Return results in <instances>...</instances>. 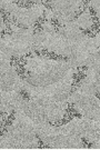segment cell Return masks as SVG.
Instances as JSON below:
<instances>
[{
  "label": "cell",
  "mask_w": 100,
  "mask_h": 150,
  "mask_svg": "<svg viewBox=\"0 0 100 150\" xmlns=\"http://www.w3.org/2000/svg\"><path fill=\"white\" fill-rule=\"evenodd\" d=\"M88 70V67L87 66H82V67H78L77 68V71H76V74H74L72 76V85H71V89H70V93L71 92H74V91L77 90V88H79L80 85H81V82L84 80V78H86V71Z\"/></svg>",
  "instance_id": "cell-1"
},
{
  "label": "cell",
  "mask_w": 100,
  "mask_h": 150,
  "mask_svg": "<svg viewBox=\"0 0 100 150\" xmlns=\"http://www.w3.org/2000/svg\"><path fill=\"white\" fill-rule=\"evenodd\" d=\"M33 54L39 56V57H47V58H49V59H53V60H65V61H69L68 57L56 54V52H53V51H48V50H46V49H41V50L35 49Z\"/></svg>",
  "instance_id": "cell-2"
},
{
  "label": "cell",
  "mask_w": 100,
  "mask_h": 150,
  "mask_svg": "<svg viewBox=\"0 0 100 150\" xmlns=\"http://www.w3.org/2000/svg\"><path fill=\"white\" fill-rule=\"evenodd\" d=\"M15 117H16V111H15V110L11 111L10 115L8 113V117H7V119H6L5 123H4V126H2V128L0 129V136H4L5 134L8 132V128H9V126H11V123L13 122Z\"/></svg>",
  "instance_id": "cell-3"
},
{
  "label": "cell",
  "mask_w": 100,
  "mask_h": 150,
  "mask_svg": "<svg viewBox=\"0 0 100 150\" xmlns=\"http://www.w3.org/2000/svg\"><path fill=\"white\" fill-rule=\"evenodd\" d=\"M81 118L82 116H81V113L77 112V111H74L72 113H70L67 118L65 119V120H59V121H55V122H52V121H49V123L51 125V126H56V127H59V126H62V125H66V123H68L70 120H72L74 118Z\"/></svg>",
  "instance_id": "cell-4"
},
{
  "label": "cell",
  "mask_w": 100,
  "mask_h": 150,
  "mask_svg": "<svg viewBox=\"0 0 100 150\" xmlns=\"http://www.w3.org/2000/svg\"><path fill=\"white\" fill-rule=\"evenodd\" d=\"M45 21H47V16H46V11L42 13L41 17H39V19H38L36 23H35V26H33V33L36 35L38 32H41L42 31V25L45 23Z\"/></svg>",
  "instance_id": "cell-5"
},
{
  "label": "cell",
  "mask_w": 100,
  "mask_h": 150,
  "mask_svg": "<svg viewBox=\"0 0 100 150\" xmlns=\"http://www.w3.org/2000/svg\"><path fill=\"white\" fill-rule=\"evenodd\" d=\"M88 7H89V1H88V0H86V1H82V2H81V5H80L79 10L76 12V15L74 16V18H72V19L74 20V19H77V18H78L80 15H82L84 11L87 10V8H88Z\"/></svg>",
  "instance_id": "cell-6"
},
{
  "label": "cell",
  "mask_w": 100,
  "mask_h": 150,
  "mask_svg": "<svg viewBox=\"0 0 100 150\" xmlns=\"http://www.w3.org/2000/svg\"><path fill=\"white\" fill-rule=\"evenodd\" d=\"M12 4L17 5L18 7H22V8H30L33 5H37V1H12Z\"/></svg>",
  "instance_id": "cell-7"
},
{
  "label": "cell",
  "mask_w": 100,
  "mask_h": 150,
  "mask_svg": "<svg viewBox=\"0 0 100 150\" xmlns=\"http://www.w3.org/2000/svg\"><path fill=\"white\" fill-rule=\"evenodd\" d=\"M49 21H50V23L53 26V29H55V31L56 32H59V28H63L62 23H60V22L58 21V19H57V18H55V17H52Z\"/></svg>",
  "instance_id": "cell-8"
},
{
  "label": "cell",
  "mask_w": 100,
  "mask_h": 150,
  "mask_svg": "<svg viewBox=\"0 0 100 150\" xmlns=\"http://www.w3.org/2000/svg\"><path fill=\"white\" fill-rule=\"evenodd\" d=\"M36 138H37V141H38V148H40V149H49V148H51L50 146L46 145L38 134H36Z\"/></svg>",
  "instance_id": "cell-9"
},
{
  "label": "cell",
  "mask_w": 100,
  "mask_h": 150,
  "mask_svg": "<svg viewBox=\"0 0 100 150\" xmlns=\"http://www.w3.org/2000/svg\"><path fill=\"white\" fill-rule=\"evenodd\" d=\"M10 23H13L16 27H18V28H22V29H27V26H25V25H22V23H20V22L17 20L15 17H11L10 18Z\"/></svg>",
  "instance_id": "cell-10"
},
{
  "label": "cell",
  "mask_w": 100,
  "mask_h": 150,
  "mask_svg": "<svg viewBox=\"0 0 100 150\" xmlns=\"http://www.w3.org/2000/svg\"><path fill=\"white\" fill-rule=\"evenodd\" d=\"M19 95H20V96L22 97V99H23V100H27V101L31 100V98H30V95H29V92H28L27 90H25V89H22V90H20V92H19Z\"/></svg>",
  "instance_id": "cell-11"
},
{
  "label": "cell",
  "mask_w": 100,
  "mask_h": 150,
  "mask_svg": "<svg viewBox=\"0 0 100 150\" xmlns=\"http://www.w3.org/2000/svg\"><path fill=\"white\" fill-rule=\"evenodd\" d=\"M89 12H90V15H91V17H92V20H94V22H100L99 17L97 16V12L95 11V9H94V8L89 7Z\"/></svg>",
  "instance_id": "cell-12"
},
{
  "label": "cell",
  "mask_w": 100,
  "mask_h": 150,
  "mask_svg": "<svg viewBox=\"0 0 100 150\" xmlns=\"http://www.w3.org/2000/svg\"><path fill=\"white\" fill-rule=\"evenodd\" d=\"M12 29H11L10 26H8V27L6 28L5 30H2V31H0V37H4L6 35H12Z\"/></svg>",
  "instance_id": "cell-13"
},
{
  "label": "cell",
  "mask_w": 100,
  "mask_h": 150,
  "mask_svg": "<svg viewBox=\"0 0 100 150\" xmlns=\"http://www.w3.org/2000/svg\"><path fill=\"white\" fill-rule=\"evenodd\" d=\"M81 142L84 144V146L86 148H92V146H94L90 141H88V140L86 139V138H81Z\"/></svg>",
  "instance_id": "cell-14"
},
{
  "label": "cell",
  "mask_w": 100,
  "mask_h": 150,
  "mask_svg": "<svg viewBox=\"0 0 100 150\" xmlns=\"http://www.w3.org/2000/svg\"><path fill=\"white\" fill-rule=\"evenodd\" d=\"M39 4H42L43 6H46L48 9H50L51 11H53V7H51V5H50V2H49V1H40Z\"/></svg>",
  "instance_id": "cell-15"
},
{
  "label": "cell",
  "mask_w": 100,
  "mask_h": 150,
  "mask_svg": "<svg viewBox=\"0 0 100 150\" xmlns=\"http://www.w3.org/2000/svg\"><path fill=\"white\" fill-rule=\"evenodd\" d=\"M96 97H97V98H98V99H99V91H97V92H96Z\"/></svg>",
  "instance_id": "cell-16"
}]
</instances>
